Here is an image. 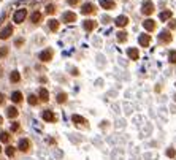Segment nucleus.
I'll list each match as a JSON object with an SVG mask.
<instances>
[{
  "instance_id": "obj_40",
  "label": "nucleus",
  "mask_w": 176,
  "mask_h": 160,
  "mask_svg": "<svg viewBox=\"0 0 176 160\" xmlns=\"http://www.w3.org/2000/svg\"><path fill=\"white\" fill-rule=\"evenodd\" d=\"M175 100H176V97H175Z\"/></svg>"
},
{
  "instance_id": "obj_25",
  "label": "nucleus",
  "mask_w": 176,
  "mask_h": 160,
  "mask_svg": "<svg viewBox=\"0 0 176 160\" xmlns=\"http://www.w3.org/2000/svg\"><path fill=\"white\" fill-rule=\"evenodd\" d=\"M118 40H119L121 43H124L125 40H127V34H125V32H122V30L118 32Z\"/></svg>"
},
{
  "instance_id": "obj_12",
  "label": "nucleus",
  "mask_w": 176,
  "mask_h": 160,
  "mask_svg": "<svg viewBox=\"0 0 176 160\" xmlns=\"http://www.w3.org/2000/svg\"><path fill=\"white\" fill-rule=\"evenodd\" d=\"M127 56H129L132 60H138L140 52H138V49H136V48H129V49H127Z\"/></svg>"
},
{
  "instance_id": "obj_38",
  "label": "nucleus",
  "mask_w": 176,
  "mask_h": 160,
  "mask_svg": "<svg viewBox=\"0 0 176 160\" xmlns=\"http://www.w3.org/2000/svg\"><path fill=\"white\" fill-rule=\"evenodd\" d=\"M2 122H3V117H2V116H0V125H2Z\"/></svg>"
},
{
  "instance_id": "obj_15",
  "label": "nucleus",
  "mask_w": 176,
  "mask_h": 160,
  "mask_svg": "<svg viewBox=\"0 0 176 160\" xmlns=\"http://www.w3.org/2000/svg\"><path fill=\"white\" fill-rule=\"evenodd\" d=\"M18 114H19V111L16 109L14 106H10V108H7V116L10 119H14V117H18Z\"/></svg>"
},
{
  "instance_id": "obj_33",
  "label": "nucleus",
  "mask_w": 176,
  "mask_h": 160,
  "mask_svg": "<svg viewBox=\"0 0 176 160\" xmlns=\"http://www.w3.org/2000/svg\"><path fill=\"white\" fill-rule=\"evenodd\" d=\"M7 54H8V48H2V49H0V57L7 56Z\"/></svg>"
},
{
  "instance_id": "obj_20",
  "label": "nucleus",
  "mask_w": 176,
  "mask_h": 160,
  "mask_svg": "<svg viewBox=\"0 0 176 160\" xmlns=\"http://www.w3.org/2000/svg\"><path fill=\"white\" fill-rule=\"evenodd\" d=\"M71 120H73L75 124H79V125H84V124H86V119L82 117V116H78V114H73V116H71Z\"/></svg>"
},
{
  "instance_id": "obj_31",
  "label": "nucleus",
  "mask_w": 176,
  "mask_h": 160,
  "mask_svg": "<svg viewBox=\"0 0 176 160\" xmlns=\"http://www.w3.org/2000/svg\"><path fill=\"white\" fill-rule=\"evenodd\" d=\"M167 156H168L170 159H176V151H175V149H172V147H170L168 151H167Z\"/></svg>"
},
{
  "instance_id": "obj_22",
  "label": "nucleus",
  "mask_w": 176,
  "mask_h": 160,
  "mask_svg": "<svg viewBox=\"0 0 176 160\" xmlns=\"http://www.w3.org/2000/svg\"><path fill=\"white\" fill-rule=\"evenodd\" d=\"M10 79H11V82H19V81H21L19 71H11V75H10Z\"/></svg>"
},
{
  "instance_id": "obj_21",
  "label": "nucleus",
  "mask_w": 176,
  "mask_h": 160,
  "mask_svg": "<svg viewBox=\"0 0 176 160\" xmlns=\"http://www.w3.org/2000/svg\"><path fill=\"white\" fill-rule=\"evenodd\" d=\"M30 21L34 24H38L41 21V13L40 11H35V13H32V16H30Z\"/></svg>"
},
{
  "instance_id": "obj_34",
  "label": "nucleus",
  "mask_w": 176,
  "mask_h": 160,
  "mask_svg": "<svg viewBox=\"0 0 176 160\" xmlns=\"http://www.w3.org/2000/svg\"><path fill=\"white\" fill-rule=\"evenodd\" d=\"M170 29H176V21H170Z\"/></svg>"
},
{
  "instance_id": "obj_10",
  "label": "nucleus",
  "mask_w": 176,
  "mask_h": 160,
  "mask_svg": "<svg viewBox=\"0 0 176 160\" xmlns=\"http://www.w3.org/2000/svg\"><path fill=\"white\" fill-rule=\"evenodd\" d=\"M114 22H116L118 27H124V25L129 24V18H127V16H124V14H121V16H118V18H116Z\"/></svg>"
},
{
  "instance_id": "obj_27",
  "label": "nucleus",
  "mask_w": 176,
  "mask_h": 160,
  "mask_svg": "<svg viewBox=\"0 0 176 160\" xmlns=\"http://www.w3.org/2000/svg\"><path fill=\"white\" fill-rule=\"evenodd\" d=\"M65 102H67V93H59V95H57V103H65Z\"/></svg>"
},
{
  "instance_id": "obj_16",
  "label": "nucleus",
  "mask_w": 176,
  "mask_h": 160,
  "mask_svg": "<svg viewBox=\"0 0 176 160\" xmlns=\"http://www.w3.org/2000/svg\"><path fill=\"white\" fill-rule=\"evenodd\" d=\"M172 16H173V13L170 11V10H165V11H162L160 14H159V18H160V21H170Z\"/></svg>"
},
{
  "instance_id": "obj_13",
  "label": "nucleus",
  "mask_w": 176,
  "mask_h": 160,
  "mask_svg": "<svg viewBox=\"0 0 176 160\" xmlns=\"http://www.w3.org/2000/svg\"><path fill=\"white\" fill-rule=\"evenodd\" d=\"M82 27L87 30V32H91V30H94L95 27H97V22L95 21H91V19H87V21H84V24H82Z\"/></svg>"
},
{
  "instance_id": "obj_30",
  "label": "nucleus",
  "mask_w": 176,
  "mask_h": 160,
  "mask_svg": "<svg viewBox=\"0 0 176 160\" xmlns=\"http://www.w3.org/2000/svg\"><path fill=\"white\" fill-rule=\"evenodd\" d=\"M168 59H170V62H172V64H176V51H170Z\"/></svg>"
},
{
  "instance_id": "obj_39",
  "label": "nucleus",
  "mask_w": 176,
  "mask_h": 160,
  "mask_svg": "<svg viewBox=\"0 0 176 160\" xmlns=\"http://www.w3.org/2000/svg\"><path fill=\"white\" fill-rule=\"evenodd\" d=\"M0 151H2V147H0Z\"/></svg>"
},
{
  "instance_id": "obj_36",
  "label": "nucleus",
  "mask_w": 176,
  "mask_h": 160,
  "mask_svg": "<svg viewBox=\"0 0 176 160\" xmlns=\"http://www.w3.org/2000/svg\"><path fill=\"white\" fill-rule=\"evenodd\" d=\"M5 102V95H3V93H0V105H2Z\"/></svg>"
},
{
  "instance_id": "obj_18",
  "label": "nucleus",
  "mask_w": 176,
  "mask_h": 160,
  "mask_svg": "<svg viewBox=\"0 0 176 160\" xmlns=\"http://www.w3.org/2000/svg\"><path fill=\"white\" fill-rule=\"evenodd\" d=\"M98 2H100V7L105 8V10H113L114 8V3L109 2V0H98Z\"/></svg>"
},
{
  "instance_id": "obj_4",
  "label": "nucleus",
  "mask_w": 176,
  "mask_h": 160,
  "mask_svg": "<svg viewBox=\"0 0 176 160\" xmlns=\"http://www.w3.org/2000/svg\"><path fill=\"white\" fill-rule=\"evenodd\" d=\"M62 21H64V22H67V24L75 22V21H76V14H75L73 11H65V13L62 14Z\"/></svg>"
},
{
  "instance_id": "obj_3",
  "label": "nucleus",
  "mask_w": 176,
  "mask_h": 160,
  "mask_svg": "<svg viewBox=\"0 0 176 160\" xmlns=\"http://www.w3.org/2000/svg\"><path fill=\"white\" fill-rule=\"evenodd\" d=\"M13 34V25L11 24H8V25H5L2 30H0V38L2 40H7V38H10Z\"/></svg>"
},
{
  "instance_id": "obj_2",
  "label": "nucleus",
  "mask_w": 176,
  "mask_h": 160,
  "mask_svg": "<svg viewBox=\"0 0 176 160\" xmlns=\"http://www.w3.org/2000/svg\"><path fill=\"white\" fill-rule=\"evenodd\" d=\"M152 11H154V3L151 2V0H146V2H143V5H141V13L146 14V16H149Z\"/></svg>"
},
{
  "instance_id": "obj_5",
  "label": "nucleus",
  "mask_w": 176,
  "mask_h": 160,
  "mask_svg": "<svg viewBox=\"0 0 176 160\" xmlns=\"http://www.w3.org/2000/svg\"><path fill=\"white\" fill-rule=\"evenodd\" d=\"M52 59V49H45L40 52V60L41 62H49Z\"/></svg>"
},
{
  "instance_id": "obj_26",
  "label": "nucleus",
  "mask_w": 176,
  "mask_h": 160,
  "mask_svg": "<svg viewBox=\"0 0 176 160\" xmlns=\"http://www.w3.org/2000/svg\"><path fill=\"white\" fill-rule=\"evenodd\" d=\"M10 140V135L7 133V132H0V141L2 143H7Z\"/></svg>"
},
{
  "instance_id": "obj_1",
  "label": "nucleus",
  "mask_w": 176,
  "mask_h": 160,
  "mask_svg": "<svg viewBox=\"0 0 176 160\" xmlns=\"http://www.w3.org/2000/svg\"><path fill=\"white\" fill-rule=\"evenodd\" d=\"M25 18H27V10L25 8H21V10H18V11L14 13L13 21H14L16 24H21V22H24Z\"/></svg>"
},
{
  "instance_id": "obj_8",
  "label": "nucleus",
  "mask_w": 176,
  "mask_h": 160,
  "mask_svg": "<svg viewBox=\"0 0 176 160\" xmlns=\"http://www.w3.org/2000/svg\"><path fill=\"white\" fill-rule=\"evenodd\" d=\"M159 40L163 41V43H170V41H172V34H170V30H162L160 35H159Z\"/></svg>"
},
{
  "instance_id": "obj_11",
  "label": "nucleus",
  "mask_w": 176,
  "mask_h": 160,
  "mask_svg": "<svg viewBox=\"0 0 176 160\" xmlns=\"http://www.w3.org/2000/svg\"><path fill=\"white\" fill-rule=\"evenodd\" d=\"M19 151H22V152H27V151H29V149H30V141L29 140H27V138H24V140H21L19 141Z\"/></svg>"
},
{
  "instance_id": "obj_32",
  "label": "nucleus",
  "mask_w": 176,
  "mask_h": 160,
  "mask_svg": "<svg viewBox=\"0 0 176 160\" xmlns=\"http://www.w3.org/2000/svg\"><path fill=\"white\" fill-rule=\"evenodd\" d=\"M19 130V124L18 122H13L11 124V132H18Z\"/></svg>"
},
{
  "instance_id": "obj_37",
  "label": "nucleus",
  "mask_w": 176,
  "mask_h": 160,
  "mask_svg": "<svg viewBox=\"0 0 176 160\" xmlns=\"http://www.w3.org/2000/svg\"><path fill=\"white\" fill-rule=\"evenodd\" d=\"M68 3L70 5H76V3H78V0H68Z\"/></svg>"
},
{
  "instance_id": "obj_28",
  "label": "nucleus",
  "mask_w": 176,
  "mask_h": 160,
  "mask_svg": "<svg viewBox=\"0 0 176 160\" xmlns=\"http://www.w3.org/2000/svg\"><path fill=\"white\" fill-rule=\"evenodd\" d=\"M46 13L48 14H54V13H56V7H54L52 3H49L48 7H46Z\"/></svg>"
},
{
  "instance_id": "obj_24",
  "label": "nucleus",
  "mask_w": 176,
  "mask_h": 160,
  "mask_svg": "<svg viewBox=\"0 0 176 160\" xmlns=\"http://www.w3.org/2000/svg\"><path fill=\"white\" fill-rule=\"evenodd\" d=\"M27 102H29V105H32V106H35V105L38 103V97L37 95H29Z\"/></svg>"
},
{
  "instance_id": "obj_23",
  "label": "nucleus",
  "mask_w": 176,
  "mask_h": 160,
  "mask_svg": "<svg viewBox=\"0 0 176 160\" xmlns=\"http://www.w3.org/2000/svg\"><path fill=\"white\" fill-rule=\"evenodd\" d=\"M48 24H49V29H51L52 32H57V29H59V21H56V19H51Z\"/></svg>"
},
{
  "instance_id": "obj_14",
  "label": "nucleus",
  "mask_w": 176,
  "mask_h": 160,
  "mask_svg": "<svg viewBox=\"0 0 176 160\" xmlns=\"http://www.w3.org/2000/svg\"><path fill=\"white\" fill-rule=\"evenodd\" d=\"M143 27H145L148 32H152L154 29H156V22H154L152 19H146L145 22H143Z\"/></svg>"
},
{
  "instance_id": "obj_9",
  "label": "nucleus",
  "mask_w": 176,
  "mask_h": 160,
  "mask_svg": "<svg viewBox=\"0 0 176 160\" xmlns=\"http://www.w3.org/2000/svg\"><path fill=\"white\" fill-rule=\"evenodd\" d=\"M94 11H95V7L92 3H84V5H82V8H81L82 14H92Z\"/></svg>"
},
{
  "instance_id": "obj_35",
  "label": "nucleus",
  "mask_w": 176,
  "mask_h": 160,
  "mask_svg": "<svg viewBox=\"0 0 176 160\" xmlns=\"http://www.w3.org/2000/svg\"><path fill=\"white\" fill-rule=\"evenodd\" d=\"M22 43H24V40H22V38H19V40H16V46H21Z\"/></svg>"
},
{
  "instance_id": "obj_19",
  "label": "nucleus",
  "mask_w": 176,
  "mask_h": 160,
  "mask_svg": "<svg viewBox=\"0 0 176 160\" xmlns=\"http://www.w3.org/2000/svg\"><path fill=\"white\" fill-rule=\"evenodd\" d=\"M38 97H40V100L41 102H48L49 100V93H48V90L46 89H40V92H38Z\"/></svg>"
},
{
  "instance_id": "obj_29",
  "label": "nucleus",
  "mask_w": 176,
  "mask_h": 160,
  "mask_svg": "<svg viewBox=\"0 0 176 160\" xmlns=\"http://www.w3.org/2000/svg\"><path fill=\"white\" fill-rule=\"evenodd\" d=\"M5 152H7V156H8V157H13V156H14V152H16V149H14L13 146H8Z\"/></svg>"
},
{
  "instance_id": "obj_17",
  "label": "nucleus",
  "mask_w": 176,
  "mask_h": 160,
  "mask_svg": "<svg viewBox=\"0 0 176 160\" xmlns=\"http://www.w3.org/2000/svg\"><path fill=\"white\" fill-rule=\"evenodd\" d=\"M11 100H13L14 103H21V102H22V93H21L19 90H14V92L11 93Z\"/></svg>"
},
{
  "instance_id": "obj_6",
  "label": "nucleus",
  "mask_w": 176,
  "mask_h": 160,
  "mask_svg": "<svg viewBox=\"0 0 176 160\" xmlns=\"http://www.w3.org/2000/svg\"><path fill=\"white\" fill-rule=\"evenodd\" d=\"M41 117L46 120V122H56V114H54L52 111H49V109H46V111L41 113Z\"/></svg>"
},
{
  "instance_id": "obj_7",
  "label": "nucleus",
  "mask_w": 176,
  "mask_h": 160,
  "mask_svg": "<svg viewBox=\"0 0 176 160\" xmlns=\"http://www.w3.org/2000/svg\"><path fill=\"white\" fill-rule=\"evenodd\" d=\"M138 43H140V46H149L151 37L148 35V34H141V35L138 37Z\"/></svg>"
}]
</instances>
